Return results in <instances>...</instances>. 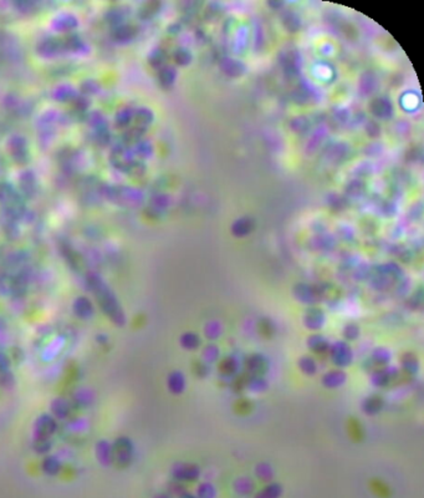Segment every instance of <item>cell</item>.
Here are the masks:
<instances>
[{"mask_svg": "<svg viewBox=\"0 0 424 498\" xmlns=\"http://www.w3.org/2000/svg\"><path fill=\"white\" fill-rule=\"evenodd\" d=\"M92 288H94L97 301H99L100 306L103 309V312H105L115 323H117V324H123L124 322L123 313H122L120 305H118L117 300H116L115 296L112 295V293H111L105 285L101 284V283H97V285H94Z\"/></svg>", "mask_w": 424, "mask_h": 498, "instance_id": "cell-1", "label": "cell"}, {"mask_svg": "<svg viewBox=\"0 0 424 498\" xmlns=\"http://www.w3.org/2000/svg\"><path fill=\"white\" fill-rule=\"evenodd\" d=\"M113 460L120 465H127L132 457V444L128 439L121 437L112 446Z\"/></svg>", "mask_w": 424, "mask_h": 498, "instance_id": "cell-2", "label": "cell"}, {"mask_svg": "<svg viewBox=\"0 0 424 498\" xmlns=\"http://www.w3.org/2000/svg\"><path fill=\"white\" fill-rule=\"evenodd\" d=\"M55 430H56V422H55V420L51 416L44 415L36 421V436L40 437V439H49V436L51 433H54Z\"/></svg>", "mask_w": 424, "mask_h": 498, "instance_id": "cell-3", "label": "cell"}, {"mask_svg": "<svg viewBox=\"0 0 424 498\" xmlns=\"http://www.w3.org/2000/svg\"><path fill=\"white\" fill-rule=\"evenodd\" d=\"M371 108H372V112L381 118H387L392 115L391 102L384 97L376 99L371 105Z\"/></svg>", "mask_w": 424, "mask_h": 498, "instance_id": "cell-4", "label": "cell"}, {"mask_svg": "<svg viewBox=\"0 0 424 498\" xmlns=\"http://www.w3.org/2000/svg\"><path fill=\"white\" fill-rule=\"evenodd\" d=\"M222 70L224 71L227 75L233 76V78H237V76L243 75L244 71H245V68L242 63L237 61V60L233 59H224L221 64Z\"/></svg>", "mask_w": 424, "mask_h": 498, "instance_id": "cell-5", "label": "cell"}, {"mask_svg": "<svg viewBox=\"0 0 424 498\" xmlns=\"http://www.w3.org/2000/svg\"><path fill=\"white\" fill-rule=\"evenodd\" d=\"M96 454L100 462L105 463V465H108V463H111L113 461L112 446L107 441H101L97 444Z\"/></svg>", "mask_w": 424, "mask_h": 498, "instance_id": "cell-6", "label": "cell"}, {"mask_svg": "<svg viewBox=\"0 0 424 498\" xmlns=\"http://www.w3.org/2000/svg\"><path fill=\"white\" fill-rule=\"evenodd\" d=\"M74 309H75L76 314L80 318H84V319L91 317L92 313H94L91 301L86 298H79L74 304Z\"/></svg>", "mask_w": 424, "mask_h": 498, "instance_id": "cell-7", "label": "cell"}, {"mask_svg": "<svg viewBox=\"0 0 424 498\" xmlns=\"http://www.w3.org/2000/svg\"><path fill=\"white\" fill-rule=\"evenodd\" d=\"M370 488L371 491H372V493L375 494V496H377L378 498H389L392 494L389 487L387 486L384 482L380 481V479L377 478L376 479L373 478L372 481L370 482Z\"/></svg>", "mask_w": 424, "mask_h": 498, "instance_id": "cell-8", "label": "cell"}, {"mask_svg": "<svg viewBox=\"0 0 424 498\" xmlns=\"http://www.w3.org/2000/svg\"><path fill=\"white\" fill-rule=\"evenodd\" d=\"M52 412L55 416L59 418H65L66 416L70 414V404L63 399H56L51 404Z\"/></svg>", "mask_w": 424, "mask_h": 498, "instance_id": "cell-9", "label": "cell"}, {"mask_svg": "<svg viewBox=\"0 0 424 498\" xmlns=\"http://www.w3.org/2000/svg\"><path fill=\"white\" fill-rule=\"evenodd\" d=\"M253 226H254L253 219L248 218V217H246V218H240L238 219V221L234 223V226H233V233L237 235H244L246 234V233L250 232Z\"/></svg>", "mask_w": 424, "mask_h": 498, "instance_id": "cell-10", "label": "cell"}, {"mask_svg": "<svg viewBox=\"0 0 424 498\" xmlns=\"http://www.w3.org/2000/svg\"><path fill=\"white\" fill-rule=\"evenodd\" d=\"M42 468L49 475H55L60 471V462L56 457H47L42 462Z\"/></svg>", "mask_w": 424, "mask_h": 498, "instance_id": "cell-11", "label": "cell"}, {"mask_svg": "<svg viewBox=\"0 0 424 498\" xmlns=\"http://www.w3.org/2000/svg\"><path fill=\"white\" fill-rule=\"evenodd\" d=\"M174 57L177 59V63L181 64V65H185L192 60V54L187 49H178L174 54Z\"/></svg>", "mask_w": 424, "mask_h": 498, "instance_id": "cell-12", "label": "cell"}, {"mask_svg": "<svg viewBox=\"0 0 424 498\" xmlns=\"http://www.w3.org/2000/svg\"><path fill=\"white\" fill-rule=\"evenodd\" d=\"M293 129L295 132H303L305 130L309 129V121L306 117H299L293 121Z\"/></svg>", "mask_w": 424, "mask_h": 498, "instance_id": "cell-13", "label": "cell"}, {"mask_svg": "<svg viewBox=\"0 0 424 498\" xmlns=\"http://www.w3.org/2000/svg\"><path fill=\"white\" fill-rule=\"evenodd\" d=\"M352 420V418H351ZM356 426H354V423H352V421L349 422V425H348V428H349V433H355L354 436H352V439H354V441L356 440V441H360V439H361V436H362V431H361V427H360V425H359V422L356 421V423H355Z\"/></svg>", "mask_w": 424, "mask_h": 498, "instance_id": "cell-14", "label": "cell"}]
</instances>
